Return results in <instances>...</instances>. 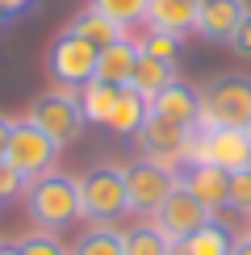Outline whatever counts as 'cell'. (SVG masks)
<instances>
[{
  "label": "cell",
  "mask_w": 251,
  "mask_h": 255,
  "mask_svg": "<svg viewBox=\"0 0 251 255\" xmlns=\"http://www.w3.org/2000/svg\"><path fill=\"white\" fill-rule=\"evenodd\" d=\"M80 218L88 222L92 230L97 226H113L122 214H130V193H126V167L113 163H97L88 167L80 180Z\"/></svg>",
  "instance_id": "obj_1"
},
{
  "label": "cell",
  "mask_w": 251,
  "mask_h": 255,
  "mask_svg": "<svg viewBox=\"0 0 251 255\" xmlns=\"http://www.w3.org/2000/svg\"><path fill=\"white\" fill-rule=\"evenodd\" d=\"M25 209L38 230H67L80 218V188L71 176L46 172L25 184Z\"/></svg>",
  "instance_id": "obj_2"
},
{
  "label": "cell",
  "mask_w": 251,
  "mask_h": 255,
  "mask_svg": "<svg viewBox=\"0 0 251 255\" xmlns=\"http://www.w3.org/2000/svg\"><path fill=\"white\" fill-rule=\"evenodd\" d=\"M251 122V76L226 71L201 92V122L205 130H243Z\"/></svg>",
  "instance_id": "obj_3"
},
{
  "label": "cell",
  "mask_w": 251,
  "mask_h": 255,
  "mask_svg": "<svg viewBox=\"0 0 251 255\" xmlns=\"http://www.w3.org/2000/svg\"><path fill=\"white\" fill-rule=\"evenodd\" d=\"M59 151H63V146L42 130V126H34L29 118H21V122H13V134H8V155H4V163L13 167V172H21L25 180H38V176L55 172Z\"/></svg>",
  "instance_id": "obj_4"
},
{
  "label": "cell",
  "mask_w": 251,
  "mask_h": 255,
  "mask_svg": "<svg viewBox=\"0 0 251 255\" xmlns=\"http://www.w3.org/2000/svg\"><path fill=\"white\" fill-rule=\"evenodd\" d=\"M34 126H42L50 138H55L59 146H67V142H76V138L84 134V109H80V92L76 88H50V92H42V97L29 105V113H25Z\"/></svg>",
  "instance_id": "obj_5"
},
{
  "label": "cell",
  "mask_w": 251,
  "mask_h": 255,
  "mask_svg": "<svg viewBox=\"0 0 251 255\" xmlns=\"http://www.w3.org/2000/svg\"><path fill=\"white\" fill-rule=\"evenodd\" d=\"M209 218H218V214H214L209 205H201V201L188 193L184 184H176L172 193L163 197V205L151 214V226L159 230L167 243H184L188 235H197V230H201Z\"/></svg>",
  "instance_id": "obj_6"
},
{
  "label": "cell",
  "mask_w": 251,
  "mask_h": 255,
  "mask_svg": "<svg viewBox=\"0 0 251 255\" xmlns=\"http://www.w3.org/2000/svg\"><path fill=\"white\" fill-rule=\"evenodd\" d=\"M176 184H180V172L159 167V163H151V159H142V155L126 167V193H130V209H134V214L151 218Z\"/></svg>",
  "instance_id": "obj_7"
},
{
  "label": "cell",
  "mask_w": 251,
  "mask_h": 255,
  "mask_svg": "<svg viewBox=\"0 0 251 255\" xmlns=\"http://www.w3.org/2000/svg\"><path fill=\"white\" fill-rule=\"evenodd\" d=\"M97 55L101 50L92 46L88 38H80L76 29H63V34L50 42V71H55L59 84L67 88H80L97 76Z\"/></svg>",
  "instance_id": "obj_8"
},
{
  "label": "cell",
  "mask_w": 251,
  "mask_h": 255,
  "mask_svg": "<svg viewBox=\"0 0 251 255\" xmlns=\"http://www.w3.org/2000/svg\"><path fill=\"white\" fill-rule=\"evenodd\" d=\"M184 142H188V130H184V126L146 113V122H142V130H138V151H142V159L180 172V167H184Z\"/></svg>",
  "instance_id": "obj_9"
},
{
  "label": "cell",
  "mask_w": 251,
  "mask_h": 255,
  "mask_svg": "<svg viewBox=\"0 0 251 255\" xmlns=\"http://www.w3.org/2000/svg\"><path fill=\"white\" fill-rule=\"evenodd\" d=\"M247 13H251L247 0H201V8H197V34L205 42L230 46V38L239 34V25H243Z\"/></svg>",
  "instance_id": "obj_10"
},
{
  "label": "cell",
  "mask_w": 251,
  "mask_h": 255,
  "mask_svg": "<svg viewBox=\"0 0 251 255\" xmlns=\"http://www.w3.org/2000/svg\"><path fill=\"white\" fill-rule=\"evenodd\" d=\"M180 184L201 201V205H209L214 214L230 209V172H222V167H214V163H184L180 167Z\"/></svg>",
  "instance_id": "obj_11"
},
{
  "label": "cell",
  "mask_w": 251,
  "mask_h": 255,
  "mask_svg": "<svg viewBox=\"0 0 251 255\" xmlns=\"http://www.w3.org/2000/svg\"><path fill=\"white\" fill-rule=\"evenodd\" d=\"M151 113L163 122H176L184 126V130H193L197 122H201V88H193V84H184L176 76L159 97H151Z\"/></svg>",
  "instance_id": "obj_12"
},
{
  "label": "cell",
  "mask_w": 251,
  "mask_h": 255,
  "mask_svg": "<svg viewBox=\"0 0 251 255\" xmlns=\"http://www.w3.org/2000/svg\"><path fill=\"white\" fill-rule=\"evenodd\" d=\"M138 55H142L138 42L118 38L113 46H105L97 55V76H92V80H105V84H113V88H130L134 67H138Z\"/></svg>",
  "instance_id": "obj_13"
},
{
  "label": "cell",
  "mask_w": 251,
  "mask_h": 255,
  "mask_svg": "<svg viewBox=\"0 0 251 255\" xmlns=\"http://www.w3.org/2000/svg\"><path fill=\"white\" fill-rule=\"evenodd\" d=\"M197 8H201V0H151L146 4V25L184 38L188 29H197Z\"/></svg>",
  "instance_id": "obj_14"
},
{
  "label": "cell",
  "mask_w": 251,
  "mask_h": 255,
  "mask_svg": "<svg viewBox=\"0 0 251 255\" xmlns=\"http://www.w3.org/2000/svg\"><path fill=\"white\" fill-rule=\"evenodd\" d=\"M235 239L239 235L226 226L222 218H209L197 235H188L184 243H172V255H230Z\"/></svg>",
  "instance_id": "obj_15"
},
{
  "label": "cell",
  "mask_w": 251,
  "mask_h": 255,
  "mask_svg": "<svg viewBox=\"0 0 251 255\" xmlns=\"http://www.w3.org/2000/svg\"><path fill=\"white\" fill-rule=\"evenodd\" d=\"M146 113H151V101H146L142 92H134V88H122L105 126H109L113 134H138L142 122H146Z\"/></svg>",
  "instance_id": "obj_16"
},
{
  "label": "cell",
  "mask_w": 251,
  "mask_h": 255,
  "mask_svg": "<svg viewBox=\"0 0 251 255\" xmlns=\"http://www.w3.org/2000/svg\"><path fill=\"white\" fill-rule=\"evenodd\" d=\"M172 80H176V63H167V59H151V55H138V67H134L130 88H134V92H142V97L151 101V97H159V92H163Z\"/></svg>",
  "instance_id": "obj_17"
},
{
  "label": "cell",
  "mask_w": 251,
  "mask_h": 255,
  "mask_svg": "<svg viewBox=\"0 0 251 255\" xmlns=\"http://www.w3.org/2000/svg\"><path fill=\"white\" fill-rule=\"evenodd\" d=\"M118 92H122V88H113V84H105V80H88V84H80V109H84V122L105 126V122H109L113 101H118Z\"/></svg>",
  "instance_id": "obj_18"
},
{
  "label": "cell",
  "mask_w": 251,
  "mask_h": 255,
  "mask_svg": "<svg viewBox=\"0 0 251 255\" xmlns=\"http://www.w3.org/2000/svg\"><path fill=\"white\" fill-rule=\"evenodd\" d=\"M67 29H76L80 38H88L97 50H105V46H113L118 38H126V29H122V25H113L109 17H101L97 8H84V13H80L76 21H71Z\"/></svg>",
  "instance_id": "obj_19"
},
{
  "label": "cell",
  "mask_w": 251,
  "mask_h": 255,
  "mask_svg": "<svg viewBox=\"0 0 251 255\" xmlns=\"http://www.w3.org/2000/svg\"><path fill=\"white\" fill-rule=\"evenodd\" d=\"M146 4H151V0H88V8H97L101 17H109L113 25H122V29L146 21Z\"/></svg>",
  "instance_id": "obj_20"
},
{
  "label": "cell",
  "mask_w": 251,
  "mask_h": 255,
  "mask_svg": "<svg viewBox=\"0 0 251 255\" xmlns=\"http://www.w3.org/2000/svg\"><path fill=\"white\" fill-rule=\"evenodd\" d=\"M122 247H126V255H172V243H167L151 222H146V226L126 230V235H122Z\"/></svg>",
  "instance_id": "obj_21"
},
{
  "label": "cell",
  "mask_w": 251,
  "mask_h": 255,
  "mask_svg": "<svg viewBox=\"0 0 251 255\" xmlns=\"http://www.w3.org/2000/svg\"><path fill=\"white\" fill-rule=\"evenodd\" d=\"M71 255H126V247H122V235L113 226H97L76 243Z\"/></svg>",
  "instance_id": "obj_22"
},
{
  "label": "cell",
  "mask_w": 251,
  "mask_h": 255,
  "mask_svg": "<svg viewBox=\"0 0 251 255\" xmlns=\"http://www.w3.org/2000/svg\"><path fill=\"white\" fill-rule=\"evenodd\" d=\"M138 50H142V55H151V59H167V63H172L176 55H180V38L163 34V29H146L142 42H138Z\"/></svg>",
  "instance_id": "obj_23"
},
{
  "label": "cell",
  "mask_w": 251,
  "mask_h": 255,
  "mask_svg": "<svg viewBox=\"0 0 251 255\" xmlns=\"http://www.w3.org/2000/svg\"><path fill=\"white\" fill-rule=\"evenodd\" d=\"M17 251L21 255H71L55 230H34V235H25V239L17 243Z\"/></svg>",
  "instance_id": "obj_24"
},
{
  "label": "cell",
  "mask_w": 251,
  "mask_h": 255,
  "mask_svg": "<svg viewBox=\"0 0 251 255\" xmlns=\"http://www.w3.org/2000/svg\"><path fill=\"white\" fill-rule=\"evenodd\" d=\"M230 209L251 214V167H243V172H230Z\"/></svg>",
  "instance_id": "obj_25"
},
{
  "label": "cell",
  "mask_w": 251,
  "mask_h": 255,
  "mask_svg": "<svg viewBox=\"0 0 251 255\" xmlns=\"http://www.w3.org/2000/svg\"><path fill=\"white\" fill-rule=\"evenodd\" d=\"M25 184H29V180L21 176V172H13L8 163H0V201H13V197H21V193H25Z\"/></svg>",
  "instance_id": "obj_26"
},
{
  "label": "cell",
  "mask_w": 251,
  "mask_h": 255,
  "mask_svg": "<svg viewBox=\"0 0 251 255\" xmlns=\"http://www.w3.org/2000/svg\"><path fill=\"white\" fill-rule=\"evenodd\" d=\"M230 50H235V55H243V59H251V13L243 17V25H239V34L230 38Z\"/></svg>",
  "instance_id": "obj_27"
},
{
  "label": "cell",
  "mask_w": 251,
  "mask_h": 255,
  "mask_svg": "<svg viewBox=\"0 0 251 255\" xmlns=\"http://www.w3.org/2000/svg\"><path fill=\"white\" fill-rule=\"evenodd\" d=\"M8 134H13V118L0 113V163H4V155H8Z\"/></svg>",
  "instance_id": "obj_28"
},
{
  "label": "cell",
  "mask_w": 251,
  "mask_h": 255,
  "mask_svg": "<svg viewBox=\"0 0 251 255\" xmlns=\"http://www.w3.org/2000/svg\"><path fill=\"white\" fill-rule=\"evenodd\" d=\"M29 4H34V0H0V8H4V17H17V13H25Z\"/></svg>",
  "instance_id": "obj_29"
},
{
  "label": "cell",
  "mask_w": 251,
  "mask_h": 255,
  "mask_svg": "<svg viewBox=\"0 0 251 255\" xmlns=\"http://www.w3.org/2000/svg\"><path fill=\"white\" fill-rule=\"evenodd\" d=\"M230 255H251V235H239L235 247H230Z\"/></svg>",
  "instance_id": "obj_30"
},
{
  "label": "cell",
  "mask_w": 251,
  "mask_h": 255,
  "mask_svg": "<svg viewBox=\"0 0 251 255\" xmlns=\"http://www.w3.org/2000/svg\"><path fill=\"white\" fill-rule=\"evenodd\" d=\"M0 255H21V251H17V243H0Z\"/></svg>",
  "instance_id": "obj_31"
},
{
  "label": "cell",
  "mask_w": 251,
  "mask_h": 255,
  "mask_svg": "<svg viewBox=\"0 0 251 255\" xmlns=\"http://www.w3.org/2000/svg\"><path fill=\"white\" fill-rule=\"evenodd\" d=\"M243 134H247V142H251V122H247V126H243Z\"/></svg>",
  "instance_id": "obj_32"
},
{
  "label": "cell",
  "mask_w": 251,
  "mask_h": 255,
  "mask_svg": "<svg viewBox=\"0 0 251 255\" xmlns=\"http://www.w3.org/2000/svg\"><path fill=\"white\" fill-rule=\"evenodd\" d=\"M247 235H251V214H247Z\"/></svg>",
  "instance_id": "obj_33"
},
{
  "label": "cell",
  "mask_w": 251,
  "mask_h": 255,
  "mask_svg": "<svg viewBox=\"0 0 251 255\" xmlns=\"http://www.w3.org/2000/svg\"><path fill=\"white\" fill-rule=\"evenodd\" d=\"M0 21H4V8H0Z\"/></svg>",
  "instance_id": "obj_34"
}]
</instances>
